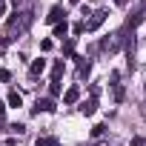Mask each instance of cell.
Listing matches in <instances>:
<instances>
[{
    "instance_id": "1",
    "label": "cell",
    "mask_w": 146,
    "mask_h": 146,
    "mask_svg": "<svg viewBox=\"0 0 146 146\" xmlns=\"http://www.w3.org/2000/svg\"><path fill=\"white\" fill-rule=\"evenodd\" d=\"M123 40H126V32H115V35H109V37L100 43V49H103V52H117V49L123 46Z\"/></svg>"
},
{
    "instance_id": "2",
    "label": "cell",
    "mask_w": 146,
    "mask_h": 146,
    "mask_svg": "<svg viewBox=\"0 0 146 146\" xmlns=\"http://www.w3.org/2000/svg\"><path fill=\"white\" fill-rule=\"evenodd\" d=\"M143 20H146V0H143V3L137 6V12H135V15H132V17L126 20V29H132V32H135V29H137V26H140Z\"/></svg>"
},
{
    "instance_id": "3",
    "label": "cell",
    "mask_w": 146,
    "mask_h": 146,
    "mask_svg": "<svg viewBox=\"0 0 146 146\" xmlns=\"http://www.w3.org/2000/svg\"><path fill=\"white\" fill-rule=\"evenodd\" d=\"M106 17H109V12H95L89 20H83V29H86V32H95V29H100V26H103V20H106Z\"/></svg>"
},
{
    "instance_id": "4",
    "label": "cell",
    "mask_w": 146,
    "mask_h": 146,
    "mask_svg": "<svg viewBox=\"0 0 146 146\" xmlns=\"http://www.w3.org/2000/svg\"><path fill=\"white\" fill-rule=\"evenodd\" d=\"M15 15H17V17L9 20V29H12V32H15V29L20 32V29H26V26L32 23V15H29V12H15Z\"/></svg>"
},
{
    "instance_id": "5",
    "label": "cell",
    "mask_w": 146,
    "mask_h": 146,
    "mask_svg": "<svg viewBox=\"0 0 146 146\" xmlns=\"http://www.w3.org/2000/svg\"><path fill=\"white\" fill-rule=\"evenodd\" d=\"M63 20H66L63 6H52V9H49V15H46V23H54V26H57V23H63Z\"/></svg>"
},
{
    "instance_id": "6",
    "label": "cell",
    "mask_w": 146,
    "mask_h": 146,
    "mask_svg": "<svg viewBox=\"0 0 146 146\" xmlns=\"http://www.w3.org/2000/svg\"><path fill=\"white\" fill-rule=\"evenodd\" d=\"M54 109H57V106H54V100H52V98H37V103H35V109H32V112H35V115H40V112H54Z\"/></svg>"
},
{
    "instance_id": "7",
    "label": "cell",
    "mask_w": 146,
    "mask_h": 146,
    "mask_svg": "<svg viewBox=\"0 0 146 146\" xmlns=\"http://www.w3.org/2000/svg\"><path fill=\"white\" fill-rule=\"evenodd\" d=\"M78 98H80V89H78V86H72V89L63 92V103H66V106H69V103H78Z\"/></svg>"
},
{
    "instance_id": "8",
    "label": "cell",
    "mask_w": 146,
    "mask_h": 146,
    "mask_svg": "<svg viewBox=\"0 0 146 146\" xmlns=\"http://www.w3.org/2000/svg\"><path fill=\"white\" fill-rule=\"evenodd\" d=\"M43 69H46V60H35V63H32V69H29V75H32V78H37V75H43Z\"/></svg>"
},
{
    "instance_id": "9",
    "label": "cell",
    "mask_w": 146,
    "mask_h": 146,
    "mask_svg": "<svg viewBox=\"0 0 146 146\" xmlns=\"http://www.w3.org/2000/svg\"><path fill=\"white\" fill-rule=\"evenodd\" d=\"M95 109H98V100H95V98L86 100V103H80V112H83V115H95Z\"/></svg>"
},
{
    "instance_id": "10",
    "label": "cell",
    "mask_w": 146,
    "mask_h": 146,
    "mask_svg": "<svg viewBox=\"0 0 146 146\" xmlns=\"http://www.w3.org/2000/svg\"><path fill=\"white\" fill-rule=\"evenodd\" d=\"M63 69H66V66H63V60H60V63H54V69H52V80H57V83H60V78H63Z\"/></svg>"
},
{
    "instance_id": "11",
    "label": "cell",
    "mask_w": 146,
    "mask_h": 146,
    "mask_svg": "<svg viewBox=\"0 0 146 146\" xmlns=\"http://www.w3.org/2000/svg\"><path fill=\"white\" fill-rule=\"evenodd\" d=\"M9 106H23V98H20V92H9Z\"/></svg>"
},
{
    "instance_id": "12",
    "label": "cell",
    "mask_w": 146,
    "mask_h": 146,
    "mask_svg": "<svg viewBox=\"0 0 146 146\" xmlns=\"http://www.w3.org/2000/svg\"><path fill=\"white\" fill-rule=\"evenodd\" d=\"M66 32H69V23H66V20L54 26V37H66Z\"/></svg>"
},
{
    "instance_id": "13",
    "label": "cell",
    "mask_w": 146,
    "mask_h": 146,
    "mask_svg": "<svg viewBox=\"0 0 146 146\" xmlns=\"http://www.w3.org/2000/svg\"><path fill=\"white\" fill-rule=\"evenodd\" d=\"M57 137H37V146H57Z\"/></svg>"
},
{
    "instance_id": "14",
    "label": "cell",
    "mask_w": 146,
    "mask_h": 146,
    "mask_svg": "<svg viewBox=\"0 0 146 146\" xmlns=\"http://www.w3.org/2000/svg\"><path fill=\"white\" fill-rule=\"evenodd\" d=\"M63 54H66V57H72V54H75V43H72V40L63 46Z\"/></svg>"
},
{
    "instance_id": "15",
    "label": "cell",
    "mask_w": 146,
    "mask_h": 146,
    "mask_svg": "<svg viewBox=\"0 0 146 146\" xmlns=\"http://www.w3.org/2000/svg\"><path fill=\"white\" fill-rule=\"evenodd\" d=\"M49 92H52V98H57V95H60V83H57V80H52V86H49Z\"/></svg>"
},
{
    "instance_id": "16",
    "label": "cell",
    "mask_w": 146,
    "mask_h": 146,
    "mask_svg": "<svg viewBox=\"0 0 146 146\" xmlns=\"http://www.w3.org/2000/svg\"><path fill=\"white\" fill-rule=\"evenodd\" d=\"M103 132H106V126H100V123H98V126H95V129H92V137H100V135H103Z\"/></svg>"
},
{
    "instance_id": "17",
    "label": "cell",
    "mask_w": 146,
    "mask_h": 146,
    "mask_svg": "<svg viewBox=\"0 0 146 146\" xmlns=\"http://www.w3.org/2000/svg\"><path fill=\"white\" fill-rule=\"evenodd\" d=\"M12 132H15V135H23V132H26V126H23V123H15V126H12Z\"/></svg>"
},
{
    "instance_id": "18",
    "label": "cell",
    "mask_w": 146,
    "mask_h": 146,
    "mask_svg": "<svg viewBox=\"0 0 146 146\" xmlns=\"http://www.w3.org/2000/svg\"><path fill=\"white\" fill-rule=\"evenodd\" d=\"M9 78H12V72H9V69H0V80H3V83H6Z\"/></svg>"
},
{
    "instance_id": "19",
    "label": "cell",
    "mask_w": 146,
    "mask_h": 146,
    "mask_svg": "<svg viewBox=\"0 0 146 146\" xmlns=\"http://www.w3.org/2000/svg\"><path fill=\"white\" fill-rule=\"evenodd\" d=\"M132 146H146V137H132Z\"/></svg>"
},
{
    "instance_id": "20",
    "label": "cell",
    "mask_w": 146,
    "mask_h": 146,
    "mask_svg": "<svg viewBox=\"0 0 146 146\" xmlns=\"http://www.w3.org/2000/svg\"><path fill=\"white\" fill-rule=\"evenodd\" d=\"M3 115H6V103L0 100V120H3Z\"/></svg>"
},
{
    "instance_id": "21",
    "label": "cell",
    "mask_w": 146,
    "mask_h": 146,
    "mask_svg": "<svg viewBox=\"0 0 146 146\" xmlns=\"http://www.w3.org/2000/svg\"><path fill=\"white\" fill-rule=\"evenodd\" d=\"M115 3H117V6H126V3H129V0H115Z\"/></svg>"
},
{
    "instance_id": "22",
    "label": "cell",
    "mask_w": 146,
    "mask_h": 146,
    "mask_svg": "<svg viewBox=\"0 0 146 146\" xmlns=\"http://www.w3.org/2000/svg\"><path fill=\"white\" fill-rule=\"evenodd\" d=\"M0 6H3V0H0Z\"/></svg>"
},
{
    "instance_id": "23",
    "label": "cell",
    "mask_w": 146,
    "mask_h": 146,
    "mask_svg": "<svg viewBox=\"0 0 146 146\" xmlns=\"http://www.w3.org/2000/svg\"><path fill=\"white\" fill-rule=\"evenodd\" d=\"M15 3H17V0H15Z\"/></svg>"
}]
</instances>
